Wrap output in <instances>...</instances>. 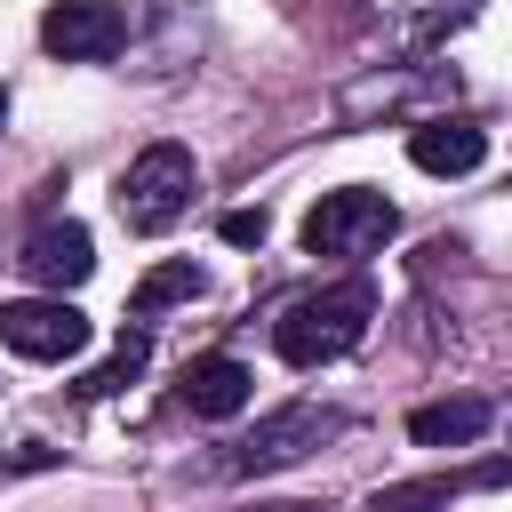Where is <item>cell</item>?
<instances>
[{
	"mask_svg": "<svg viewBox=\"0 0 512 512\" xmlns=\"http://www.w3.org/2000/svg\"><path fill=\"white\" fill-rule=\"evenodd\" d=\"M368 312H376L368 280H336V288H320V296H296V304L272 320V344H280L288 368H328V360H344V352L368 336Z\"/></svg>",
	"mask_w": 512,
	"mask_h": 512,
	"instance_id": "6da1fadb",
	"label": "cell"
},
{
	"mask_svg": "<svg viewBox=\"0 0 512 512\" xmlns=\"http://www.w3.org/2000/svg\"><path fill=\"white\" fill-rule=\"evenodd\" d=\"M192 192H200L192 152H184V144H144V152L120 168V224L152 240V232H168V224L192 208Z\"/></svg>",
	"mask_w": 512,
	"mask_h": 512,
	"instance_id": "7a4b0ae2",
	"label": "cell"
},
{
	"mask_svg": "<svg viewBox=\"0 0 512 512\" xmlns=\"http://www.w3.org/2000/svg\"><path fill=\"white\" fill-rule=\"evenodd\" d=\"M392 232H400V208L384 192H368V184H336L304 216V248L312 256H376Z\"/></svg>",
	"mask_w": 512,
	"mask_h": 512,
	"instance_id": "3957f363",
	"label": "cell"
},
{
	"mask_svg": "<svg viewBox=\"0 0 512 512\" xmlns=\"http://www.w3.org/2000/svg\"><path fill=\"white\" fill-rule=\"evenodd\" d=\"M0 344L24 360H80L88 352V312L64 296H16L0 304Z\"/></svg>",
	"mask_w": 512,
	"mask_h": 512,
	"instance_id": "277c9868",
	"label": "cell"
},
{
	"mask_svg": "<svg viewBox=\"0 0 512 512\" xmlns=\"http://www.w3.org/2000/svg\"><path fill=\"white\" fill-rule=\"evenodd\" d=\"M336 432H344V416H336V408H320V400H296V408L264 416V424L240 440L232 472H280V464L312 456V448H320V440H336Z\"/></svg>",
	"mask_w": 512,
	"mask_h": 512,
	"instance_id": "5b68a950",
	"label": "cell"
},
{
	"mask_svg": "<svg viewBox=\"0 0 512 512\" xmlns=\"http://www.w3.org/2000/svg\"><path fill=\"white\" fill-rule=\"evenodd\" d=\"M40 40L64 64H104V56L128 48V8H112V0H48Z\"/></svg>",
	"mask_w": 512,
	"mask_h": 512,
	"instance_id": "8992f818",
	"label": "cell"
},
{
	"mask_svg": "<svg viewBox=\"0 0 512 512\" xmlns=\"http://www.w3.org/2000/svg\"><path fill=\"white\" fill-rule=\"evenodd\" d=\"M24 280H40L48 296H64V288H80L88 272H96V240L72 224V216H56V224H40L32 240H24Z\"/></svg>",
	"mask_w": 512,
	"mask_h": 512,
	"instance_id": "52a82bcc",
	"label": "cell"
},
{
	"mask_svg": "<svg viewBox=\"0 0 512 512\" xmlns=\"http://www.w3.org/2000/svg\"><path fill=\"white\" fill-rule=\"evenodd\" d=\"M408 160L424 176H472L488 160V128H472V120H416L408 128Z\"/></svg>",
	"mask_w": 512,
	"mask_h": 512,
	"instance_id": "ba28073f",
	"label": "cell"
},
{
	"mask_svg": "<svg viewBox=\"0 0 512 512\" xmlns=\"http://www.w3.org/2000/svg\"><path fill=\"white\" fill-rule=\"evenodd\" d=\"M184 408L192 416H240L248 408V392H256V376H248V360H232V352H208V360H192L184 368Z\"/></svg>",
	"mask_w": 512,
	"mask_h": 512,
	"instance_id": "9c48e42d",
	"label": "cell"
},
{
	"mask_svg": "<svg viewBox=\"0 0 512 512\" xmlns=\"http://www.w3.org/2000/svg\"><path fill=\"white\" fill-rule=\"evenodd\" d=\"M488 400H432V408H416L408 416V440L416 448H472L480 432H488Z\"/></svg>",
	"mask_w": 512,
	"mask_h": 512,
	"instance_id": "30bf717a",
	"label": "cell"
},
{
	"mask_svg": "<svg viewBox=\"0 0 512 512\" xmlns=\"http://www.w3.org/2000/svg\"><path fill=\"white\" fill-rule=\"evenodd\" d=\"M184 296H200V264H160V272L136 280V320H152V312H168Z\"/></svg>",
	"mask_w": 512,
	"mask_h": 512,
	"instance_id": "8fae6325",
	"label": "cell"
},
{
	"mask_svg": "<svg viewBox=\"0 0 512 512\" xmlns=\"http://www.w3.org/2000/svg\"><path fill=\"white\" fill-rule=\"evenodd\" d=\"M144 352H152V344H144V328H128V336L112 344V360H104V368H96V376H88L80 392H120V384H128V376L144 368Z\"/></svg>",
	"mask_w": 512,
	"mask_h": 512,
	"instance_id": "7c38bea8",
	"label": "cell"
},
{
	"mask_svg": "<svg viewBox=\"0 0 512 512\" xmlns=\"http://www.w3.org/2000/svg\"><path fill=\"white\" fill-rule=\"evenodd\" d=\"M224 240H232V248H256V240H264V208H232V216H224Z\"/></svg>",
	"mask_w": 512,
	"mask_h": 512,
	"instance_id": "4fadbf2b",
	"label": "cell"
},
{
	"mask_svg": "<svg viewBox=\"0 0 512 512\" xmlns=\"http://www.w3.org/2000/svg\"><path fill=\"white\" fill-rule=\"evenodd\" d=\"M264 512H320V504H264Z\"/></svg>",
	"mask_w": 512,
	"mask_h": 512,
	"instance_id": "5bb4252c",
	"label": "cell"
},
{
	"mask_svg": "<svg viewBox=\"0 0 512 512\" xmlns=\"http://www.w3.org/2000/svg\"><path fill=\"white\" fill-rule=\"evenodd\" d=\"M0 128H8V88H0Z\"/></svg>",
	"mask_w": 512,
	"mask_h": 512,
	"instance_id": "9a60e30c",
	"label": "cell"
}]
</instances>
